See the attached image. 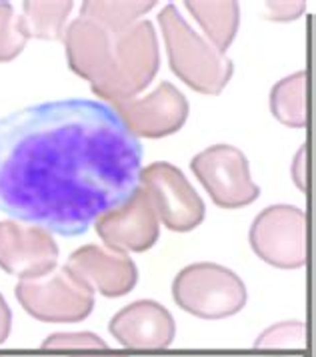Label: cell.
<instances>
[{
	"label": "cell",
	"mask_w": 316,
	"mask_h": 357,
	"mask_svg": "<svg viewBox=\"0 0 316 357\" xmlns=\"http://www.w3.org/2000/svg\"><path fill=\"white\" fill-rule=\"evenodd\" d=\"M141 171V141L102 100H50L0 119V211L48 233L84 235L134 195Z\"/></svg>",
	"instance_id": "6da1fadb"
},
{
	"label": "cell",
	"mask_w": 316,
	"mask_h": 357,
	"mask_svg": "<svg viewBox=\"0 0 316 357\" xmlns=\"http://www.w3.org/2000/svg\"><path fill=\"white\" fill-rule=\"evenodd\" d=\"M158 24L162 29L168 65L174 75L196 93L221 95L232 79V61L194 33L174 4H166L160 10Z\"/></svg>",
	"instance_id": "7a4b0ae2"
},
{
	"label": "cell",
	"mask_w": 316,
	"mask_h": 357,
	"mask_svg": "<svg viewBox=\"0 0 316 357\" xmlns=\"http://www.w3.org/2000/svg\"><path fill=\"white\" fill-rule=\"evenodd\" d=\"M160 66L158 38L150 20H139L125 33L114 34L112 63L106 77L93 84V93L102 100H128L152 82Z\"/></svg>",
	"instance_id": "3957f363"
},
{
	"label": "cell",
	"mask_w": 316,
	"mask_h": 357,
	"mask_svg": "<svg viewBox=\"0 0 316 357\" xmlns=\"http://www.w3.org/2000/svg\"><path fill=\"white\" fill-rule=\"evenodd\" d=\"M174 303L200 319H224L246 305V287L230 269L216 263H194L173 281Z\"/></svg>",
	"instance_id": "277c9868"
},
{
	"label": "cell",
	"mask_w": 316,
	"mask_h": 357,
	"mask_svg": "<svg viewBox=\"0 0 316 357\" xmlns=\"http://www.w3.org/2000/svg\"><path fill=\"white\" fill-rule=\"evenodd\" d=\"M15 295L22 309L45 324H77L95 309V291L64 265L34 279H20Z\"/></svg>",
	"instance_id": "5b68a950"
},
{
	"label": "cell",
	"mask_w": 316,
	"mask_h": 357,
	"mask_svg": "<svg viewBox=\"0 0 316 357\" xmlns=\"http://www.w3.org/2000/svg\"><path fill=\"white\" fill-rule=\"evenodd\" d=\"M190 169L214 205L222 209L246 207L260 195L258 185L251 178L248 161L237 146H208L190 161Z\"/></svg>",
	"instance_id": "8992f818"
},
{
	"label": "cell",
	"mask_w": 316,
	"mask_h": 357,
	"mask_svg": "<svg viewBox=\"0 0 316 357\" xmlns=\"http://www.w3.org/2000/svg\"><path fill=\"white\" fill-rule=\"evenodd\" d=\"M253 251L272 267L299 269L306 265V215L292 205H272L251 225Z\"/></svg>",
	"instance_id": "52a82bcc"
},
{
	"label": "cell",
	"mask_w": 316,
	"mask_h": 357,
	"mask_svg": "<svg viewBox=\"0 0 316 357\" xmlns=\"http://www.w3.org/2000/svg\"><path fill=\"white\" fill-rule=\"evenodd\" d=\"M141 187L150 199L158 221L174 233H189L205 221V201L178 167L158 161L141 171Z\"/></svg>",
	"instance_id": "ba28073f"
},
{
	"label": "cell",
	"mask_w": 316,
	"mask_h": 357,
	"mask_svg": "<svg viewBox=\"0 0 316 357\" xmlns=\"http://www.w3.org/2000/svg\"><path fill=\"white\" fill-rule=\"evenodd\" d=\"M114 113L136 139H162L182 129L189 116V100L171 82H160L144 98L112 102Z\"/></svg>",
	"instance_id": "9c48e42d"
},
{
	"label": "cell",
	"mask_w": 316,
	"mask_h": 357,
	"mask_svg": "<svg viewBox=\"0 0 316 357\" xmlns=\"http://www.w3.org/2000/svg\"><path fill=\"white\" fill-rule=\"evenodd\" d=\"M95 229L109 249L120 253L148 251L158 241L160 233L157 213L141 185L127 203L100 215L95 221Z\"/></svg>",
	"instance_id": "30bf717a"
},
{
	"label": "cell",
	"mask_w": 316,
	"mask_h": 357,
	"mask_svg": "<svg viewBox=\"0 0 316 357\" xmlns=\"http://www.w3.org/2000/svg\"><path fill=\"white\" fill-rule=\"evenodd\" d=\"M56 263L58 245L47 229L0 221V269L20 279H34L54 271Z\"/></svg>",
	"instance_id": "8fae6325"
},
{
	"label": "cell",
	"mask_w": 316,
	"mask_h": 357,
	"mask_svg": "<svg viewBox=\"0 0 316 357\" xmlns=\"http://www.w3.org/2000/svg\"><path fill=\"white\" fill-rule=\"evenodd\" d=\"M66 267L80 281L104 297H125L139 281V269L127 253L88 243L77 249Z\"/></svg>",
	"instance_id": "7c38bea8"
},
{
	"label": "cell",
	"mask_w": 316,
	"mask_h": 357,
	"mask_svg": "<svg viewBox=\"0 0 316 357\" xmlns=\"http://www.w3.org/2000/svg\"><path fill=\"white\" fill-rule=\"evenodd\" d=\"M109 331L130 349H164L174 341L176 324L171 311L152 299H141L123 307L109 324Z\"/></svg>",
	"instance_id": "4fadbf2b"
},
{
	"label": "cell",
	"mask_w": 316,
	"mask_h": 357,
	"mask_svg": "<svg viewBox=\"0 0 316 357\" xmlns=\"http://www.w3.org/2000/svg\"><path fill=\"white\" fill-rule=\"evenodd\" d=\"M68 66L74 75L96 84L109 73L112 63L114 34L88 18L72 20L63 34Z\"/></svg>",
	"instance_id": "5bb4252c"
},
{
	"label": "cell",
	"mask_w": 316,
	"mask_h": 357,
	"mask_svg": "<svg viewBox=\"0 0 316 357\" xmlns=\"http://www.w3.org/2000/svg\"><path fill=\"white\" fill-rule=\"evenodd\" d=\"M187 10L196 22L203 26L208 36V43L219 50L226 52L237 36L238 24H240V6L238 2H184Z\"/></svg>",
	"instance_id": "9a60e30c"
},
{
	"label": "cell",
	"mask_w": 316,
	"mask_h": 357,
	"mask_svg": "<svg viewBox=\"0 0 316 357\" xmlns=\"http://www.w3.org/2000/svg\"><path fill=\"white\" fill-rule=\"evenodd\" d=\"M306 70H299L283 81H278L270 91V113L286 127L302 129L308 121L306 109Z\"/></svg>",
	"instance_id": "2e32d148"
},
{
	"label": "cell",
	"mask_w": 316,
	"mask_h": 357,
	"mask_svg": "<svg viewBox=\"0 0 316 357\" xmlns=\"http://www.w3.org/2000/svg\"><path fill=\"white\" fill-rule=\"evenodd\" d=\"M72 10V2H22V15L18 17L20 29L26 38L63 40L66 17Z\"/></svg>",
	"instance_id": "e0dca14e"
},
{
	"label": "cell",
	"mask_w": 316,
	"mask_h": 357,
	"mask_svg": "<svg viewBox=\"0 0 316 357\" xmlns=\"http://www.w3.org/2000/svg\"><path fill=\"white\" fill-rule=\"evenodd\" d=\"M157 2H82L80 18L95 20L112 34L125 33L136 24L143 15L155 8Z\"/></svg>",
	"instance_id": "ac0fdd59"
},
{
	"label": "cell",
	"mask_w": 316,
	"mask_h": 357,
	"mask_svg": "<svg viewBox=\"0 0 316 357\" xmlns=\"http://www.w3.org/2000/svg\"><path fill=\"white\" fill-rule=\"evenodd\" d=\"M26 36L20 29L18 17H15V8L10 2H0V63H8L16 59L24 47Z\"/></svg>",
	"instance_id": "d6986e66"
},
{
	"label": "cell",
	"mask_w": 316,
	"mask_h": 357,
	"mask_svg": "<svg viewBox=\"0 0 316 357\" xmlns=\"http://www.w3.org/2000/svg\"><path fill=\"white\" fill-rule=\"evenodd\" d=\"M306 341V331L301 321H285V324L269 327L258 340L254 347L258 349H301Z\"/></svg>",
	"instance_id": "ffe728a7"
},
{
	"label": "cell",
	"mask_w": 316,
	"mask_h": 357,
	"mask_svg": "<svg viewBox=\"0 0 316 357\" xmlns=\"http://www.w3.org/2000/svg\"><path fill=\"white\" fill-rule=\"evenodd\" d=\"M45 349H106V341L95 333H54L42 341Z\"/></svg>",
	"instance_id": "44dd1931"
},
{
	"label": "cell",
	"mask_w": 316,
	"mask_h": 357,
	"mask_svg": "<svg viewBox=\"0 0 316 357\" xmlns=\"http://www.w3.org/2000/svg\"><path fill=\"white\" fill-rule=\"evenodd\" d=\"M269 17L276 22H290L304 13V2H267Z\"/></svg>",
	"instance_id": "7402d4cb"
},
{
	"label": "cell",
	"mask_w": 316,
	"mask_h": 357,
	"mask_svg": "<svg viewBox=\"0 0 316 357\" xmlns=\"http://www.w3.org/2000/svg\"><path fill=\"white\" fill-rule=\"evenodd\" d=\"M10 325H13V313H10L8 303L4 301V297H2V293H0V345L8 340V335H10Z\"/></svg>",
	"instance_id": "603a6c76"
},
{
	"label": "cell",
	"mask_w": 316,
	"mask_h": 357,
	"mask_svg": "<svg viewBox=\"0 0 316 357\" xmlns=\"http://www.w3.org/2000/svg\"><path fill=\"white\" fill-rule=\"evenodd\" d=\"M304 159H306V146H302L301 151H299V155H297V161H294V167H292V177L297 181V185L304 189L306 187V183H304Z\"/></svg>",
	"instance_id": "cb8c5ba5"
},
{
	"label": "cell",
	"mask_w": 316,
	"mask_h": 357,
	"mask_svg": "<svg viewBox=\"0 0 316 357\" xmlns=\"http://www.w3.org/2000/svg\"><path fill=\"white\" fill-rule=\"evenodd\" d=\"M80 357H125V356H80Z\"/></svg>",
	"instance_id": "d4e9b609"
}]
</instances>
